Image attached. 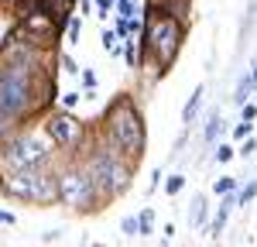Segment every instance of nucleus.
Returning a JSON list of instances; mask_svg holds the SVG:
<instances>
[{"mask_svg":"<svg viewBox=\"0 0 257 247\" xmlns=\"http://www.w3.org/2000/svg\"><path fill=\"white\" fill-rule=\"evenodd\" d=\"M96 138L131 165H141L148 151V124H144V110L131 93H117L110 100V106L103 110V124L96 127Z\"/></svg>","mask_w":257,"mask_h":247,"instance_id":"nucleus-1","label":"nucleus"},{"mask_svg":"<svg viewBox=\"0 0 257 247\" xmlns=\"http://www.w3.org/2000/svg\"><path fill=\"white\" fill-rule=\"evenodd\" d=\"M79 162L86 165V172H89V179H93V185H96V192L103 196V203L120 199V196L134 185L138 165H131L127 158H120L113 148H106V144L96 138V131H93L89 144L82 148Z\"/></svg>","mask_w":257,"mask_h":247,"instance_id":"nucleus-2","label":"nucleus"},{"mask_svg":"<svg viewBox=\"0 0 257 247\" xmlns=\"http://www.w3.org/2000/svg\"><path fill=\"white\" fill-rule=\"evenodd\" d=\"M185 28L189 21L172 18L158 7H148L144 4V31H141V55L155 59V65L161 69V76L172 72L178 52H182V41H185Z\"/></svg>","mask_w":257,"mask_h":247,"instance_id":"nucleus-3","label":"nucleus"},{"mask_svg":"<svg viewBox=\"0 0 257 247\" xmlns=\"http://www.w3.org/2000/svg\"><path fill=\"white\" fill-rule=\"evenodd\" d=\"M59 203L72 213H82V216L103 209V196L96 192V185H93L79 158H62L59 155Z\"/></svg>","mask_w":257,"mask_h":247,"instance_id":"nucleus-4","label":"nucleus"},{"mask_svg":"<svg viewBox=\"0 0 257 247\" xmlns=\"http://www.w3.org/2000/svg\"><path fill=\"white\" fill-rule=\"evenodd\" d=\"M55 148L45 138V131L38 127H24L21 134H14L7 144H0V175H14V172H24L31 165H41L45 158H52Z\"/></svg>","mask_w":257,"mask_h":247,"instance_id":"nucleus-5","label":"nucleus"},{"mask_svg":"<svg viewBox=\"0 0 257 247\" xmlns=\"http://www.w3.org/2000/svg\"><path fill=\"white\" fill-rule=\"evenodd\" d=\"M41 131H45V138L52 141V148L59 151L62 158H79L82 148L93 138V131H89L76 113L59 110V106H52V110L41 117Z\"/></svg>","mask_w":257,"mask_h":247,"instance_id":"nucleus-6","label":"nucleus"},{"mask_svg":"<svg viewBox=\"0 0 257 247\" xmlns=\"http://www.w3.org/2000/svg\"><path fill=\"white\" fill-rule=\"evenodd\" d=\"M21 28V35L31 41V45H38V48H45V52H55V41H59L62 28L55 24V21L48 18V14H41V11H31V14H24V18L14 21Z\"/></svg>","mask_w":257,"mask_h":247,"instance_id":"nucleus-7","label":"nucleus"},{"mask_svg":"<svg viewBox=\"0 0 257 247\" xmlns=\"http://www.w3.org/2000/svg\"><path fill=\"white\" fill-rule=\"evenodd\" d=\"M226 134H230V124L223 120V110L213 106L209 113H206V127H202V144L206 148H213L216 141H226Z\"/></svg>","mask_w":257,"mask_h":247,"instance_id":"nucleus-8","label":"nucleus"},{"mask_svg":"<svg viewBox=\"0 0 257 247\" xmlns=\"http://www.w3.org/2000/svg\"><path fill=\"white\" fill-rule=\"evenodd\" d=\"M38 11H41V14H48V18L65 31L69 18L76 14V0H38Z\"/></svg>","mask_w":257,"mask_h":247,"instance_id":"nucleus-9","label":"nucleus"},{"mask_svg":"<svg viewBox=\"0 0 257 247\" xmlns=\"http://www.w3.org/2000/svg\"><path fill=\"white\" fill-rule=\"evenodd\" d=\"M257 31V0H247L243 7V18H240V28H237V59L243 55V45L250 41V35Z\"/></svg>","mask_w":257,"mask_h":247,"instance_id":"nucleus-10","label":"nucleus"},{"mask_svg":"<svg viewBox=\"0 0 257 247\" xmlns=\"http://www.w3.org/2000/svg\"><path fill=\"white\" fill-rule=\"evenodd\" d=\"M202 103H206V82H199L196 89H192V96L185 100V106H182V127H196L199 124V113H202Z\"/></svg>","mask_w":257,"mask_h":247,"instance_id":"nucleus-11","label":"nucleus"},{"mask_svg":"<svg viewBox=\"0 0 257 247\" xmlns=\"http://www.w3.org/2000/svg\"><path fill=\"white\" fill-rule=\"evenodd\" d=\"M209 199H206V192H196L192 196V203H189V226L192 230H206L209 226Z\"/></svg>","mask_w":257,"mask_h":247,"instance_id":"nucleus-12","label":"nucleus"},{"mask_svg":"<svg viewBox=\"0 0 257 247\" xmlns=\"http://www.w3.org/2000/svg\"><path fill=\"white\" fill-rule=\"evenodd\" d=\"M254 96H257V76L247 69V72H240L237 89H233V96H230V100L237 103V106H243V103H250Z\"/></svg>","mask_w":257,"mask_h":247,"instance_id":"nucleus-13","label":"nucleus"},{"mask_svg":"<svg viewBox=\"0 0 257 247\" xmlns=\"http://www.w3.org/2000/svg\"><path fill=\"white\" fill-rule=\"evenodd\" d=\"M82 31H86V21H82L79 14H72L69 24H65V31H62V35H65V45H69V48L82 45Z\"/></svg>","mask_w":257,"mask_h":247,"instance_id":"nucleus-14","label":"nucleus"},{"mask_svg":"<svg viewBox=\"0 0 257 247\" xmlns=\"http://www.w3.org/2000/svg\"><path fill=\"white\" fill-rule=\"evenodd\" d=\"M247 182H240L237 189V206H250L257 199V175H243Z\"/></svg>","mask_w":257,"mask_h":247,"instance_id":"nucleus-15","label":"nucleus"},{"mask_svg":"<svg viewBox=\"0 0 257 247\" xmlns=\"http://www.w3.org/2000/svg\"><path fill=\"white\" fill-rule=\"evenodd\" d=\"M151 233H155V209L141 206L138 209V237H151Z\"/></svg>","mask_w":257,"mask_h":247,"instance_id":"nucleus-16","label":"nucleus"},{"mask_svg":"<svg viewBox=\"0 0 257 247\" xmlns=\"http://www.w3.org/2000/svg\"><path fill=\"white\" fill-rule=\"evenodd\" d=\"M99 41H103V52H106V55H113V59L123 52V41H120L117 35H113V28H106V24H103V35H99Z\"/></svg>","mask_w":257,"mask_h":247,"instance_id":"nucleus-17","label":"nucleus"},{"mask_svg":"<svg viewBox=\"0 0 257 247\" xmlns=\"http://www.w3.org/2000/svg\"><path fill=\"white\" fill-rule=\"evenodd\" d=\"M237 189H240V179H237V175H219L216 182H213V192H216L219 199H223V196H233Z\"/></svg>","mask_w":257,"mask_h":247,"instance_id":"nucleus-18","label":"nucleus"},{"mask_svg":"<svg viewBox=\"0 0 257 247\" xmlns=\"http://www.w3.org/2000/svg\"><path fill=\"white\" fill-rule=\"evenodd\" d=\"M233 158H237V148H233L230 141H216L213 144V162L216 165H226V162H233Z\"/></svg>","mask_w":257,"mask_h":247,"instance_id":"nucleus-19","label":"nucleus"},{"mask_svg":"<svg viewBox=\"0 0 257 247\" xmlns=\"http://www.w3.org/2000/svg\"><path fill=\"white\" fill-rule=\"evenodd\" d=\"M185 185H189V175H185V172H172V175L165 179V196H172V199H175Z\"/></svg>","mask_w":257,"mask_h":247,"instance_id":"nucleus-20","label":"nucleus"},{"mask_svg":"<svg viewBox=\"0 0 257 247\" xmlns=\"http://www.w3.org/2000/svg\"><path fill=\"white\" fill-rule=\"evenodd\" d=\"M123 62H127L131 69L141 65V38H127L123 41Z\"/></svg>","mask_w":257,"mask_h":247,"instance_id":"nucleus-21","label":"nucleus"},{"mask_svg":"<svg viewBox=\"0 0 257 247\" xmlns=\"http://www.w3.org/2000/svg\"><path fill=\"white\" fill-rule=\"evenodd\" d=\"M79 100H82V93H79V89H69V93H59V103H55V106H59V110H69V113H72V110L79 106Z\"/></svg>","mask_w":257,"mask_h":247,"instance_id":"nucleus-22","label":"nucleus"},{"mask_svg":"<svg viewBox=\"0 0 257 247\" xmlns=\"http://www.w3.org/2000/svg\"><path fill=\"white\" fill-rule=\"evenodd\" d=\"M254 155H257V138L250 134L247 141H240V148H237V158H243V162H250Z\"/></svg>","mask_w":257,"mask_h":247,"instance_id":"nucleus-23","label":"nucleus"},{"mask_svg":"<svg viewBox=\"0 0 257 247\" xmlns=\"http://www.w3.org/2000/svg\"><path fill=\"white\" fill-rule=\"evenodd\" d=\"M250 134H254V124H243V120H237L233 127H230V138H233V141H247Z\"/></svg>","mask_w":257,"mask_h":247,"instance_id":"nucleus-24","label":"nucleus"},{"mask_svg":"<svg viewBox=\"0 0 257 247\" xmlns=\"http://www.w3.org/2000/svg\"><path fill=\"white\" fill-rule=\"evenodd\" d=\"M59 65L65 69V72H69V76H79V72H82V69H79V62L72 59L69 52H59Z\"/></svg>","mask_w":257,"mask_h":247,"instance_id":"nucleus-25","label":"nucleus"},{"mask_svg":"<svg viewBox=\"0 0 257 247\" xmlns=\"http://www.w3.org/2000/svg\"><path fill=\"white\" fill-rule=\"evenodd\" d=\"M120 233L123 237H138V216H123L120 220Z\"/></svg>","mask_w":257,"mask_h":247,"instance_id":"nucleus-26","label":"nucleus"},{"mask_svg":"<svg viewBox=\"0 0 257 247\" xmlns=\"http://www.w3.org/2000/svg\"><path fill=\"white\" fill-rule=\"evenodd\" d=\"M79 79H82V86H86V93H96V72H93V69H82L79 72Z\"/></svg>","mask_w":257,"mask_h":247,"instance_id":"nucleus-27","label":"nucleus"},{"mask_svg":"<svg viewBox=\"0 0 257 247\" xmlns=\"http://www.w3.org/2000/svg\"><path fill=\"white\" fill-rule=\"evenodd\" d=\"M240 120H243V124H254V120H257V103H254V100L240 106Z\"/></svg>","mask_w":257,"mask_h":247,"instance_id":"nucleus-28","label":"nucleus"},{"mask_svg":"<svg viewBox=\"0 0 257 247\" xmlns=\"http://www.w3.org/2000/svg\"><path fill=\"white\" fill-rule=\"evenodd\" d=\"M93 7H96V18L106 24V18H110V11H113V4L110 0H93Z\"/></svg>","mask_w":257,"mask_h":247,"instance_id":"nucleus-29","label":"nucleus"},{"mask_svg":"<svg viewBox=\"0 0 257 247\" xmlns=\"http://www.w3.org/2000/svg\"><path fill=\"white\" fill-rule=\"evenodd\" d=\"M161 179H165V168H155V172H151V182H148V196H151V192H158Z\"/></svg>","mask_w":257,"mask_h":247,"instance_id":"nucleus-30","label":"nucleus"},{"mask_svg":"<svg viewBox=\"0 0 257 247\" xmlns=\"http://www.w3.org/2000/svg\"><path fill=\"white\" fill-rule=\"evenodd\" d=\"M0 226H18V216L11 209H4V206H0Z\"/></svg>","mask_w":257,"mask_h":247,"instance_id":"nucleus-31","label":"nucleus"},{"mask_svg":"<svg viewBox=\"0 0 257 247\" xmlns=\"http://www.w3.org/2000/svg\"><path fill=\"white\" fill-rule=\"evenodd\" d=\"M59 237H62V230H59V226H55V230H45V233H41V244H55Z\"/></svg>","mask_w":257,"mask_h":247,"instance_id":"nucleus-32","label":"nucleus"},{"mask_svg":"<svg viewBox=\"0 0 257 247\" xmlns=\"http://www.w3.org/2000/svg\"><path fill=\"white\" fill-rule=\"evenodd\" d=\"M148 7H165V4H192V0H144Z\"/></svg>","mask_w":257,"mask_h":247,"instance_id":"nucleus-33","label":"nucleus"},{"mask_svg":"<svg viewBox=\"0 0 257 247\" xmlns=\"http://www.w3.org/2000/svg\"><path fill=\"white\" fill-rule=\"evenodd\" d=\"M247 69H250V72H254V76H257V55H254V59H250V65H247Z\"/></svg>","mask_w":257,"mask_h":247,"instance_id":"nucleus-34","label":"nucleus"}]
</instances>
